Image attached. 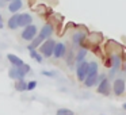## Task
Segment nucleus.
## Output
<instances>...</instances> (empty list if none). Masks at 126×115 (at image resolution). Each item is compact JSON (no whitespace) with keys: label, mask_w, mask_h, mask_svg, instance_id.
<instances>
[{"label":"nucleus","mask_w":126,"mask_h":115,"mask_svg":"<svg viewBox=\"0 0 126 115\" xmlns=\"http://www.w3.org/2000/svg\"><path fill=\"white\" fill-rule=\"evenodd\" d=\"M52 33H53V26L50 25V23L44 25V27L41 29V31H39V33L35 35V38L31 41V45H29V49H35L37 46H39L45 39H47L50 35H52Z\"/></svg>","instance_id":"nucleus-1"},{"label":"nucleus","mask_w":126,"mask_h":115,"mask_svg":"<svg viewBox=\"0 0 126 115\" xmlns=\"http://www.w3.org/2000/svg\"><path fill=\"white\" fill-rule=\"evenodd\" d=\"M54 45H56V42L53 41V39H50V38L45 39V41L39 45V52H41L42 57H46V58L52 57L53 49H54Z\"/></svg>","instance_id":"nucleus-2"},{"label":"nucleus","mask_w":126,"mask_h":115,"mask_svg":"<svg viewBox=\"0 0 126 115\" xmlns=\"http://www.w3.org/2000/svg\"><path fill=\"white\" fill-rule=\"evenodd\" d=\"M37 34H38V29H37V26H34L33 23H31V25L23 27L22 38L25 39V41H33V39L35 38Z\"/></svg>","instance_id":"nucleus-3"},{"label":"nucleus","mask_w":126,"mask_h":115,"mask_svg":"<svg viewBox=\"0 0 126 115\" xmlns=\"http://www.w3.org/2000/svg\"><path fill=\"white\" fill-rule=\"evenodd\" d=\"M87 71H88V62L81 61V62L76 64V79H77V81L83 83V80L87 76Z\"/></svg>","instance_id":"nucleus-4"},{"label":"nucleus","mask_w":126,"mask_h":115,"mask_svg":"<svg viewBox=\"0 0 126 115\" xmlns=\"http://www.w3.org/2000/svg\"><path fill=\"white\" fill-rule=\"evenodd\" d=\"M96 91H98V93L104 95V96L110 95V81H109V79H107L106 76H104L103 79L99 80V87H98Z\"/></svg>","instance_id":"nucleus-5"},{"label":"nucleus","mask_w":126,"mask_h":115,"mask_svg":"<svg viewBox=\"0 0 126 115\" xmlns=\"http://www.w3.org/2000/svg\"><path fill=\"white\" fill-rule=\"evenodd\" d=\"M65 54H66L65 43H63V42H57V43L54 45V49H53V54L52 56L57 60V58H63Z\"/></svg>","instance_id":"nucleus-6"},{"label":"nucleus","mask_w":126,"mask_h":115,"mask_svg":"<svg viewBox=\"0 0 126 115\" xmlns=\"http://www.w3.org/2000/svg\"><path fill=\"white\" fill-rule=\"evenodd\" d=\"M33 23V16L29 12H23V14H18V26L19 27H26V26Z\"/></svg>","instance_id":"nucleus-7"},{"label":"nucleus","mask_w":126,"mask_h":115,"mask_svg":"<svg viewBox=\"0 0 126 115\" xmlns=\"http://www.w3.org/2000/svg\"><path fill=\"white\" fill-rule=\"evenodd\" d=\"M111 57V66H110V76H114L115 74V72L119 69V66H121V56H118V54H111L110 56Z\"/></svg>","instance_id":"nucleus-8"},{"label":"nucleus","mask_w":126,"mask_h":115,"mask_svg":"<svg viewBox=\"0 0 126 115\" xmlns=\"http://www.w3.org/2000/svg\"><path fill=\"white\" fill-rule=\"evenodd\" d=\"M112 91H114V93L117 96L123 95V92H125V80L123 79H117L115 80L114 84H112Z\"/></svg>","instance_id":"nucleus-9"},{"label":"nucleus","mask_w":126,"mask_h":115,"mask_svg":"<svg viewBox=\"0 0 126 115\" xmlns=\"http://www.w3.org/2000/svg\"><path fill=\"white\" fill-rule=\"evenodd\" d=\"M22 7H23L22 0H11L10 4H8V11L11 12V14H18V11H19Z\"/></svg>","instance_id":"nucleus-10"},{"label":"nucleus","mask_w":126,"mask_h":115,"mask_svg":"<svg viewBox=\"0 0 126 115\" xmlns=\"http://www.w3.org/2000/svg\"><path fill=\"white\" fill-rule=\"evenodd\" d=\"M84 39H85V33H81V31H76L72 37V42H73L75 46H81L84 43Z\"/></svg>","instance_id":"nucleus-11"},{"label":"nucleus","mask_w":126,"mask_h":115,"mask_svg":"<svg viewBox=\"0 0 126 115\" xmlns=\"http://www.w3.org/2000/svg\"><path fill=\"white\" fill-rule=\"evenodd\" d=\"M96 83H98V74H87L85 79L83 80V84H84V87H87V88L94 87Z\"/></svg>","instance_id":"nucleus-12"},{"label":"nucleus","mask_w":126,"mask_h":115,"mask_svg":"<svg viewBox=\"0 0 126 115\" xmlns=\"http://www.w3.org/2000/svg\"><path fill=\"white\" fill-rule=\"evenodd\" d=\"M8 76L10 79H14V80H18V79H25V74L20 72V69L18 68V66H12V68H10L8 71Z\"/></svg>","instance_id":"nucleus-13"},{"label":"nucleus","mask_w":126,"mask_h":115,"mask_svg":"<svg viewBox=\"0 0 126 115\" xmlns=\"http://www.w3.org/2000/svg\"><path fill=\"white\" fill-rule=\"evenodd\" d=\"M87 53H88V50L85 49V47H81V49H79V50H77V53L75 54V62L79 64V62H81V61H84V58H85V56H87Z\"/></svg>","instance_id":"nucleus-14"},{"label":"nucleus","mask_w":126,"mask_h":115,"mask_svg":"<svg viewBox=\"0 0 126 115\" xmlns=\"http://www.w3.org/2000/svg\"><path fill=\"white\" fill-rule=\"evenodd\" d=\"M7 60L10 61V64H11L12 66H20L23 64V61L15 54H7Z\"/></svg>","instance_id":"nucleus-15"},{"label":"nucleus","mask_w":126,"mask_h":115,"mask_svg":"<svg viewBox=\"0 0 126 115\" xmlns=\"http://www.w3.org/2000/svg\"><path fill=\"white\" fill-rule=\"evenodd\" d=\"M18 27H19L18 26V14H14L8 19V29L10 30H16Z\"/></svg>","instance_id":"nucleus-16"},{"label":"nucleus","mask_w":126,"mask_h":115,"mask_svg":"<svg viewBox=\"0 0 126 115\" xmlns=\"http://www.w3.org/2000/svg\"><path fill=\"white\" fill-rule=\"evenodd\" d=\"M88 39H90L91 43L99 45V43H100V41H102V34L100 33H92V34H90Z\"/></svg>","instance_id":"nucleus-17"},{"label":"nucleus","mask_w":126,"mask_h":115,"mask_svg":"<svg viewBox=\"0 0 126 115\" xmlns=\"http://www.w3.org/2000/svg\"><path fill=\"white\" fill-rule=\"evenodd\" d=\"M26 87H27V83L25 81V79H18L16 83H15V89L19 91V92H23L26 91Z\"/></svg>","instance_id":"nucleus-18"},{"label":"nucleus","mask_w":126,"mask_h":115,"mask_svg":"<svg viewBox=\"0 0 126 115\" xmlns=\"http://www.w3.org/2000/svg\"><path fill=\"white\" fill-rule=\"evenodd\" d=\"M98 69H99L98 62H95V61H92V62H88L87 74H98Z\"/></svg>","instance_id":"nucleus-19"},{"label":"nucleus","mask_w":126,"mask_h":115,"mask_svg":"<svg viewBox=\"0 0 126 115\" xmlns=\"http://www.w3.org/2000/svg\"><path fill=\"white\" fill-rule=\"evenodd\" d=\"M29 52H30V57L33 58V60H35L37 62H42V60H44V57H42V56L39 54V53L37 52L35 49H29Z\"/></svg>","instance_id":"nucleus-20"},{"label":"nucleus","mask_w":126,"mask_h":115,"mask_svg":"<svg viewBox=\"0 0 126 115\" xmlns=\"http://www.w3.org/2000/svg\"><path fill=\"white\" fill-rule=\"evenodd\" d=\"M56 115H76V114L69 108H60V110H57Z\"/></svg>","instance_id":"nucleus-21"},{"label":"nucleus","mask_w":126,"mask_h":115,"mask_svg":"<svg viewBox=\"0 0 126 115\" xmlns=\"http://www.w3.org/2000/svg\"><path fill=\"white\" fill-rule=\"evenodd\" d=\"M35 87H37V81H35V80L29 81L27 83V87H26V91H33V89H35Z\"/></svg>","instance_id":"nucleus-22"},{"label":"nucleus","mask_w":126,"mask_h":115,"mask_svg":"<svg viewBox=\"0 0 126 115\" xmlns=\"http://www.w3.org/2000/svg\"><path fill=\"white\" fill-rule=\"evenodd\" d=\"M41 74L44 76H47V77H54L56 76V72H50V71H42Z\"/></svg>","instance_id":"nucleus-23"},{"label":"nucleus","mask_w":126,"mask_h":115,"mask_svg":"<svg viewBox=\"0 0 126 115\" xmlns=\"http://www.w3.org/2000/svg\"><path fill=\"white\" fill-rule=\"evenodd\" d=\"M104 64H106V65H104V66H107V68H110V66H111V57H109V58H107V60H106V62H104Z\"/></svg>","instance_id":"nucleus-24"},{"label":"nucleus","mask_w":126,"mask_h":115,"mask_svg":"<svg viewBox=\"0 0 126 115\" xmlns=\"http://www.w3.org/2000/svg\"><path fill=\"white\" fill-rule=\"evenodd\" d=\"M4 27V23H3V16H1V14H0V29Z\"/></svg>","instance_id":"nucleus-25"},{"label":"nucleus","mask_w":126,"mask_h":115,"mask_svg":"<svg viewBox=\"0 0 126 115\" xmlns=\"http://www.w3.org/2000/svg\"><path fill=\"white\" fill-rule=\"evenodd\" d=\"M6 6V1L4 0H0V7H4Z\"/></svg>","instance_id":"nucleus-26"},{"label":"nucleus","mask_w":126,"mask_h":115,"mask_svg":"<svg viewBox=\"0 0 126 115\" xmlns=\"http://www.w3.org/2000/svg\"><path fill=\"white\" fill-rule=\"evenodd\" d=\"M122 108H123V110H125V111H126V103H123V104H122Z\"/></svg>","instance_id":"nucleus-27"},{"label":"nucleus","mask_w":126,"mask_h":115,"mask_svg":"<svg viewBox=\"0 0 126 115\" xmlns=\"http://www.w3.org/2000/svg\"><path fill=\"white\" fill-rule=\"evenodd\" d=\"M125 74H126V65H125Z\"/></svg>","instance_id":"nucleus-28"},{"label":"nucleus","mask_w":126,"mask_h":115,"mask_svg":"<svg viewBox=\"0 0 126 115\" xmlns=\"http://www.w3.org/2000/svg\"><path fill=\"white\" fill-rule=\"evenodd\" d=\"M4 1H11V0H4Z\"/></svg>","instance_id":"nucleus-29"}]
</instances>
